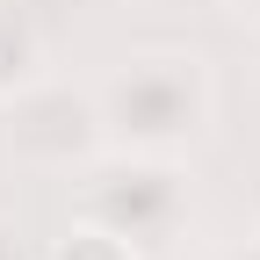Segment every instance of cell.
Here are the masks:
<instances>
[{
    "label": "cell",
    "instance_id": "obj_4",
    "mask_svg": "<svg viewBox=\"0 0 260 260\" xmlns=\"http://www.w3.org/2000/svg\"><path fill=\"white\" fill-rule=\"evenodd\" d=\"M44 65H51V51H44L37 15L22 0H0V102H15L29 80H44Z\"/></svg>",
    "mask_w": 260,
    "mask_h": 260
},
{
    "label": "cell",
    "instance_id": "obj_5",
    "mask_svg": "<svg viewBox=\"0 0 260 260\" xmlns=\"http://www.w3.org/2000/svg\"><path fill=\"white\" fill-rule=\"evenodd\" d=\"M51 260H145V253H138V246H123L116 232H102V224L73 217V224H65V239L51 246Z\"/></svg>",
    "mask_w": 260,
    "mask_h": 260
},
{
    "label": "cell",
    "instance_id": "obj_7",
    "mask_svg": "<svg viewBox=\"0 0 260 260\" xmlns=\"http://www.w3.org/2000/svg\"><path fill=\"white\" fill-rule=\"evenodd\" d=\"M210 260H260V232H253V239H239V246H224V253H210Z\"/></svg>",
    "mask_w": 260,
    "mask_h": 260
},
{
    "label": "cell",
    "instance_id": "obj_1",
    "mask_svg": "<svg viewBox=\"0 0 260 260\" xmlns=\"http://www.w3.org/2000/svg\"><path fill=\"white\" fill-rule=\"evenodd\" d=\"M109 123V152H167L188 159L217 123V73L188 44H145L94 80Z\"/></svg>",
    "mask_w": 260,
    "mask_h": 260
},
{
    "label": "cell",
    "instance_id": "obj_3",
    "mask_svg": "<svg viewBox=\"0 0 260 260\" xmlns=\"http://www.w3.org/2000/svg\"><path fill=\"white\" fill-rule=\"evenodd\" d=\"M0 145L15 167L51 174V181H80L94 159L109 152V123L94 87H65V80H29L15 102H0Z\"/></svg>",
    "mask_w": 260,
    "mask_h": 260
},
{
    "label": "cell",
    "instance_id": "obj_2",
    "mask_svg": "<svg viewBox=\"0 0 260 260\" xmlns=\"http://www.w3.org/2000/svg\"><path fill=\"white\" fill-rule=\"evenodd\" d=\"M73 217L116 232L138 253H167L195 224V167L167 152H102L73 181Z\"/></svg>",
    "mask_w": 260,
    "mask_h": 260
},
{
    "label": "cell",
    "instance_id": "obj_6",
    "mask_svg": "<svg viewBox=\"0 0 260 260\" xmlns=\"http://www.w3.org/2000/svg\"><path fill=\"white\" fill-rule=\"evenodd\" d=\"M224 15H232L239 29H253V37H260V0H224Z\"/></svg>",
    "mask_w": 260,
    "mask_h": 260
}]
</instances>
